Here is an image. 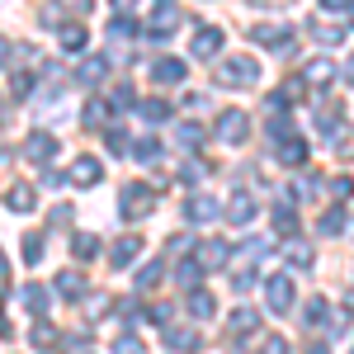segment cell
Segmentation results:
<instances>
[{
	"mask_svg": "<svg viewBox=\"0 0 354 354\" xmlns=\"http://www.w3.org/2000/svg\"><path fill=\"white\" fill-rule=\"evenodd\" d=\"M180 24H185V15L175 10V0H161L156 15H151V24H147V33H151V38H170Z\"/></svg>",
	"mask_w": 354,
	"mask_h": 354,
	"instance_id": "4",
	"label": "cell"
},
{
	"mask_svg": "<svg viewBox=\"0 0 354 354\" xmlns=\"http://www.w3.org/2000/svg\"><path fill=\"white\" fill-rule=\"evenodd\" d=\"M350 19H354V0H350Z\"/></svg>",
	"mask_w": 354,
	"mask_h": 354,
	"instance_id": "56",
	"label": "cell"
},
{
	"mask_svg": "<svg viewBox=\"0 0 354 354\" xmlns=\"http://www.w3.org/2000/svg\"><path fill=\"white\" fill-rule=\"evenodd\" d=\"M255 5H279V0H255Z\"/></svg>",
	"mask_w": 354,
	"mask_h": 354,
	"instance_id": "54",
	"label": "cell"
},
{
	"mask_svg": "<svg viewBox=\"0 0 354 354\" xmlns=\"http://www.w3.org/2000/svg\"><path fill=\"white\" fill-rule=\"evenodd\" d=\"M255 213H260V203H255V198H250L245 189L232 194V203H227V218L236 222V227H250V222H255Z\"/></svg>",
	"mask_w": 354,
	"mask_h": 354,
	"instance_id": "9",
	"label": "cell"
},
{
	"mask_svg": "<svg viewBox=\"0 0 354 354\" xmlns=\"http://www.w3.org/2000/svg\"><path fill=\"white\" fill-rule=\"evenodd\" d=\"M113 354H142V340H133V335H123V340L113 345Z\"/></svg>",
	"mask_w": 354,
	"mask_h": 354,
	"instance_id": "42",
	"label": "cell"
},
{
	"mask_svg": "<svg viewBox=\"0 0 354 354\" xmlns=\"http://www.w3.org/2000/svg\"><path fill=\"white\" fill-rule=\"evenodd\" d=\"M218 137H222V142H232V147H236V142H245V137H250V113L227 109L218 118Z\"/></svg>",
	"mask_w": 354,
	"mask_h": 354,
	"instance_id": "5",
	"label": "cell"
},
{
	"mask_svg": "<svg viewBox=\"0 0 354 354\" xmlns=\"http://www.w3.org/2000/svg\"><path fill=\"white\" fill-rule=\"evenodd\" d=\"M137 255H142V236H123V241L113 245V265H118V270H128Z\"/></svg>",
	"mask_w": 354,
	"mask_h": 354,
	"instance_id": "16",
	"label": "cell"
},
{
	"mask_svg": "<svg viewBox=\"0 0 354 354\" xmlns=\"http://www.w3.org/2000/svg\"><path fill=\"white\" fill-rule=\"evenodd\" d=\"M350 194H354V180H350V175H340V180H330V198H335V203H345Z\"/></svg>",
	"mask_w": 354,
	"mask_h": 354,
	"instance_id": "38",
	"label": "cell"
},
{
	"mask_svg": "<svg viewBox=\"0 0 354 354\" xmlns=\"http://www.w3.org/2000/svg\"><path fill=\"white\" fill-rule=\"evenodd\" d=\"M222 208H218V198L213 194H189V203H185V218L194 222V227H203V222H213Z\"/></svg>",
	"mask_w": 354,
	"mask_h": 354,
	"instance_id": "6",
	"label": "cell"
},
{
	"mask_svg": "<svg viewBox=\"0 0 354 354\" xmlns=\"http://www.w3.org/2000/svg\"><path fill=\"white\" fill-rule=\"evenodd\" d=\"M113 100H118V109H133V104H137L133 85H123V90H118V95H113Z\"/></svg>",
	"mask_w": 354,
	"mask_h": 354,
	"instance_id": "44",
	"label": "cell"
},
{
	"mask_svg": "<svg viewBox=\"0 0 354 354\" xmlns=\"http://www.w3.org/2000/svg\"><path fill=\"white\" fill-rule=\"evenodd\" d=\"M203 128H198V123H180V128H175V147H185V151H194V147H203Z\"/></svg>",
	"mask_w": 354,
	"mask_h": 354,
	"instance_id": "20",
	"label": "cell"
},
{
	"mask_svg": "<svg viewBox=\"0 0 354 354\" xmlns=\"http://www.w3.org/2000/svg\"><path fill=\"white\" fill-rule=\"evenodd\" d=\"M66 5H71V10H90V0H66Z\"/></svg>",
	"mask_w": 354,
	"mask_h": 354,
	"instance_id": "50",
	"label": "cell"
},
{
	"mask_svg": "<svg viewBox=\"0 0 354 354\" xmlns=\"http://www.w3.org/2000/svg\"><path fill=\"white\" fill-rule=\"evenodd\" d=\"M180 180H203V161H189L185 170H180Z\"/></svg>",
	"mask_w": 354,
	"mask_h": 354,
	"instance_id": "46",
	"label": "cell"
},
{
	"mask_svg": "<svg viewBox=\"0 0 354 354\" xmlns=\"http://www.w3.org/2000/svg\"><path fill=\"white\" fill-rule=\"evenodd\" d=\"M345 81H350V85H354V57H350V66H345Z\"/></svg>",
	"mask_w": 354,
	"mask_h": 354,
	"instance_id": "51",
	"label": "cell"
},
{
	"mask_svg": "<svg viewBox=\"0 0 354 354\" xmlns=\"http://www.w3.org/2000/svg\"><path fill=\"white\" fill-rule=\"evenodd\" d=\"M100 123H109V104L104 100H90L85 104V128H100Z\"/></svg>",
	"mask_w": 354,
	"mask_h": 354,
	"instance_id": "34",
	"label": "cell"
},
{
	"mask_svg": "<svg viewBox=\"0 0 354 354\" xmlns=\"http://www.w3.org/2000/svg\"><path fill=\"white\" fill-rule=\"evenodd\" d=\"M71 255H76V260H95V255H100V236H90V232H81V236L71 241Z\"/></svg>",
	"mask_w": 354,
	"mask_h": 354,
	"instance_id": "26",
	"label": "cell"
},
{
	"mask_svg": "<svg viewBox=\"0 0 354 354\" xmlns=\"http://www.w3.org/2000/svg\"><path fill=\"white\" fill-rule=\"evenodd\" d=\"M330 76H335V66L322 62V57H317V62H307V71H302V81H312V85H326Z\"/></svg>",
	"mask_w": 354,
	"mask_h": 354,
	"instance_id": "28",
	"label": "cell"
},
{
	"mask_svg": "<svg viewBox=\"0 0 354 354\" xmlns=\"http://www.w3.org/2000/svg\"><path fill=\"white\" fill-rule=\"evenodd\" d=\"M53 151H57V137L53 133H28L24 137V156H28V161L48 165V161H53Z\"/></svg>",
	"mask_w": 354,
	"mask_h": 354,
	"instance_id": "8",
	"label": "cell"
},
{
	"mask_svg": "<svg viewBox=\"0 0 354 354\" xmlns=\"http://www.w3.org/2000/svg\"><path fill=\"white\" fill-rule=\"evenodd\" d=\"M250 38H255L260 48H274V53L293 48V33H288V28H279V24H260V28H250Z\"/></svg>",
	"mask_w": 354,
	"mask_h": 354,
	"instance_id": "10",
	"label": "cell"
},
{
	"mask_svg": "<svg viewBox=\"0 0 354 354\" xmlns=\"http://www.w3.org/2000/svg\"><path fill=\"white\" fill-rule=\"evenodd\" d=\"M317 133H322V137H330V142H340V137H345V128H340V109H322V113H317Z\"/></svg>",
	"mask_w": 354,
	"mask_h": 354,
	"instance_id": "19",
	"label": "cell"
},
{
	"mask_svg": "<svg viewBox=\"0 0 354 354\" xmlns=\"http://www.w3.org/2000/svg\"><path fill=\"white\" fill-rule=\"evenodd\" d=\"M5 57H10V43H5V38H0V62H5Z\"/></svg>",
	"mask_w": 354,
	"mask_h": 354,
	"instance_id": "53",
	"label": "cell"
},
{
	"mask_svg": "<svg viewBox=\"0 0 354 354\" xmlns=\"http://www.w3.org/2000/svg\"><path fill=\"white\" fill-rule=\"evenodd\" d=\"M109 38H118V43H133V38H137V24H133V19H113V24H109Z\"/></svg>",
	"mask_w": 354,
	"mask_h": 354,
	"instance_id": "37",
	"label": "cell"
},
{
	"mask_svg": "<svg viewBox=\"0 0 354 354\" xmlns=\"http://www.w3.org/2000/svg\"><path fill=\"white\" fill-rule=\"evenodd\" d=\"M274 232H279L283 241H288V236H298V213H293L288 203H279V208H274Z\"/></svg>",
	"mask_w": 354,
	"mask_h": 354,
	"instance_id": "17",
	"label": "cell"
},
{
	"mask_svg": "<svg viewBox=\"0 0 354 354\" xmlns=\"http://www.w3.org/2000/svg\"><path fill=\"white\" fill-rule=\"evenodd\" d=\"M53 340H57V335H53V326H38V330H33V345H38V350H48Z\"/></svg>",
	"mask_w": 354,
	"mask_h": 354,
	"instance_id": "43",
	"label": "cell"
},
{
	"mask_svg": "<svg viewBox=\"0 0 354 354\" xmlns=\"http://www.w3.org/2000/svg\"><path fill=\"white\" fill-rule=\"evenodd\" d=\"M128 156H137V161H161V142H156V137H142V142H137L133 151H128Z\"/></svg>",
	"mask_w": 354,
	"mask_h": 354,
	"instance_id": "32",
	"label": "cell"
},
{
	"mask_svg": "<svg viewBox=\"0 0 354 354\" xmlns=\"http://www.w3.org/2000/svg\"><path fill=\"white\" fill-rule=\"evenodd\" d=\"M322 10H350V0H322Z\"/></svg>",
	"mask_w": 354,
	"mask_h": 354,
	"instance_id": "49",
	"label": "cell"
},
{
	"mask_svg": "<svg viewBox=\"0 0 354 354\" xmlns=\"http://www.w3.org/2000/svg\"><path fill=\"white\" fill-rule=\"evenodd\" d=\"M33 90V76H15V95H28Z\"/></svg>",
	"mask_w": 354,
	"mask_h": 354,
	"instance_id": "48",
	"label": "cell"
},
{
	"mask_svg": "<svg viewBox=\"0 0 354 354\" xmlns=\"http://www.w3.org/2000/svg\"><path fill=\"white\" fill-rule=\"evenodd\" d=\"M279 161L283 165H302L307 161V142H302V137H279Z\"/></svg>",
	"mask_w": 354,
	"mask_h": 354,
	"instance_id": "14",
	"label": "cell"
},
{
	"mask_svg": "<svg viewBox=\"0 0 354 354\" xmlns=\"http://www.w3.org/2000/svg\"><path fill=\"white\" fill-rule=\"evenodd\" d=\"M255 81H260V66L250 57H227L218 66V85H227V90H250Z\"/></svg>",
	"mask_w": 354,
	"mask_h": 354,
	"instance_id": "1",
	"label": "cell"
},
{
	"mask_svg": "<svg viewBox=\"0 0 354 354\" xmlns=\"http://www.w3.org/2000/svg\"><path fill=\"white\" fill-rule=\"evenodd\" d=\"M151 81H156V85H180V81H185V62H175V57H161V62L151 66Z\"/></svg>",
	"mask_w": 354,
	"mask_h": 354,
	"instance_id": "12",
	"label": "cell"
},
{
	"mask_svg": "<svg viewBox=\"0 0 354 354\" xmlns=\"http://www.w3.org/2000/svg\"><path fill=\"white\" fill-rule=\"evenodd\" d=\"M288 260H293L298 270H312V245L302 241V236H288Z\"/></svg>",
	"mask_w": 354,
	"mask_h": 354,
	"instance_id": "24",
	"label": "cell"
},
{
	"mask_svg": "<svg viewBox=\"0 0 354 354\" xmlns=\"http://www.w3.org/2000/svg\"><path fill=\"white\" fill-rule=\"evenodd\" d=\"M113 5H118V10H133V5H137V0H113Z\"/></svg>",
	"mask_w": 354,
	"mask_h": 354,
	"instance_id": "52",
	"label": "cell"
},
{
	"mask_svg": "<svg viewBox=\"0 0 354 354\" xmlns=\"http://www.w3.org/2000/svg\"><path fill=\"white\" fill-rule=\"evenodd\" d=\"M265 298H270V312H288V307L298 302V288H293V279H288V274H270Z\"/></svg>",
	"mask_w": 354,
	"mask_h": 354,
	"instance_id": "3",
	"label": "cell"
},
{
	"mask_svg": "<svg viewBox=\"0 0 354 354\" xmlns=\"http://www.w3.org/2000/svg\"><path fill=\"white\" fill-rule=\"evenodd\" d=\"M250 330H260V312H250V307L232 312V335H250Z\"/></svg>",
	"mask_w": 354,
	"mask_h": 354,
	"instance_id": "22",
	"label": "cell"
},
{
	"mask_svg": "<svg viewBox=\"0 0 354 354\" xmlns=\"http://www.w3.org/2000/svg\"><path fill=\"white\" fill-rule=\"evenodd\" d=\"M260 354H288V340L283 335H265L260 340Z\"/></svg>",
	"mask_w": 354,
	"mask_h": 354,
	"instance_id": "39",
	"label": "cell"
},
{
	"mask_svg": "<svg viewBox=\"0 0 354 354\" xmlns=\"http://www.w3.org/2000/svg\"><path fill=\"white\" fill-rule=\"evenodd\" d=\"M57 38H62V48H66V53H81V48H85V28L81 24H62Z\"/></svg>",
	"mask_w": 354,
	"mask_h": 354,
	"instance_id": "30",
	"label": "cell"
},
{
	"mask_svg": "<svg viewBox=\"0 0 354 354\" xmlns=\"http://www.w3.org/2000/svg\"><path fill=\"white\" fill-rule=\"evenodd\" d=\"M317 33H322V48H335V43H340V38H345V33H340V28H317Z\"/></svg>",
	"mask_w": 354,
	"mask_h": 354,
	"instance_id": "45",
	"label": "cell"
},
{
	"mask_svg": "<svg viewBox=\"0 0 354 354\" xmlns=\"http://www.w3.org/2000/svg\"><path fill=\"white\" fill-rule=\"evenodd\" d=\"M175 279H180L185 288H198V279H203V265H198V260H185V265L175 270Z\"/></svg>",
	"mask_w": 354,
	"mask_h": 354,
	"instance_id": "33",
	"label": "cell"
},
{
	"mask_svg": "<svg viewBox=\"0 0 354 354\" xmlns=\"http://www.w3.org/2000/svg\"><path fill=\"white\" fill-rule=\"evenodd\" d=\"M161 279H165V265H147V270H137V288L147 293V288H156Z\"/></svg>",
	"mask_w": 354,
	"mask_h": 354,
	"instance_id": "35",
	"label": "cell"
},
{
	"mask_svg": "<svg viewBox=\"0 0 354 354\" xmlns=\"http://www.w3.org/2000/svg\"><path fill=\"white\" fill-rule=\"evenodd\" d=\"M142 118H147V123H165V118H170V104H165V100H147V104H142Z\"/></svg>",
	"mask_w": 354,
	"mask_h": 354,
	"instance_id": "36",
	"label": "cell"
},
{
	"mask_svg": "<svg viewBox=\"0 0 354 354\" xmlns=\"http://www.w3.org/2000/svg\"><path fill=\"white\" fill-rule=\"evenodd\" d=\"M317 232H322V236H340V232H345V213H340V208H322Z\"/></svg>",
	"mask_w": 354,
	"mask_h": 354,
	"instance_id": "18",
	"label": "cell"
},
{
	"mask_svg": "<svg viewBox=\"0 0 354 354\" xmlns=\"http://www.w3.org/2000/svg\"><path fill=\"white\" fill-rule=\"evenodd\" d=\"M189 53L198 57V62H213V57L222 53V28H198L189 43Z\"/></svg>",
	"mask_w": 354,
	"mask_h": 354,
	"instance_id": "7",
	"label": "cell"
},
{
	"mask_svg": "<svg viewBox=\"0 0 354 354\" xmlns=\"http://www.w3.org/2000/svg\"><path fill=\"white\" fill-rule=\"evenodd\" d=\"M104 76H109V62H104V57H90V62L81 66V76H76V81H81V85H100Z\"/></svg>",
	"mask_w": 354,
	"mask_h": 354,
	"instance_id": "21",
	"label": "cell"
},
{
	"mask_svg": "<svg viewBox=\"0 0 354 354\" xmlns=\"http://www.w3.org/2000/svg\"><path fill=\"white\" fill-rule=\"evenodd\" d=\"M100 175H104V165L95 161V156H76L71 170H66V180H71V185H100Z\"/></svg>",
	"mask_w": 354,
	"mask_h": 354,
	"instance_id": "11",
	"label": "cell"
},
{
	"mask_svg": "<svg viewBox=\"0 0 354 354\" xmlns=\"http://www.w3.org/2000/svg\"><path fill=\"white\" fill-rule=\"evenodd\" d=\"M5 208H10V213H33V208H38V194L28 189V185H19V189L5 194Z\"/></svg>",
	"mask_w": 354,
	"mask_h": 354,
	"instance_id": "15",
	"label": "cell"
},
{
	"mask_svg": "<svg viewBox=\"0 0 354 354\" xmlns=\"http://www.w3.org/2000/svg\"><path fill=\"white\" fill-rule=\"evenodd\" d=\"M189 317H194V322H208V317H213V298L194 288V293H189Z\"/></svg>",
	"mask_w": 354,
	"mask_h": 354,
	"instance_id": "31",
	"label": "cell"
},
{
	"mask_svg": "<svg viewBox=\"0 0 354 354\" xmlns=\"http://www.w3.org/2000/svg\"><path fill=\"white\" fill-rule=\"evenodd\" d=\"M24 307L33 312V317H43V312H48V288H43V283H28L24 288Z\"/></svg>",
	"mask_w": 354,
	"mask_h": 354,
	"instance_id": "23",
	"label": "cell"
},
{
	"mask_svg": "<svg viewBox=\"0 0 354 354\" xmlns=\"http://www.w3.org/2000/svg\"><path fill=\"white\" fill-rule=\"evenodd\" d=\"M326 317H330V302L326 298H312L307 307H302V322H307V326H322Z\"/></svg>",
	"mask_w": 354,
	"mask_h": 354,
	"instance_id": "27",
	"label": "cell"
},
{
	"mask_svg": "<svg viewBox=\"0 0 354 354\" xmlns=\"http://www.w3.org/2000/svg\"><path fill=\"white\" fill-rule=\"evenodd\" d=\"M38 255H43V236H24V260L38 265Z\"/></svg>",
	"mask_w": 354,
	"mask_h": 354,
	"instance_id": "40",
	"label": "cell"
},
{
	"mask_svg": "<svg viewBox=\"0 0 354 354\" xmlns=\"http://www.w3.org/2000/svg\"><path fill=\"white\" fill-rule=\"evenodd\" d=\"M151 208H156V194L147 189V185H128V189H123V198H118V213H123L128 222H133V218H147Z\"/></svg>",
	"mask_w": 354,
	"mask_h": 354,
	"instance_id": "2",
	"label": "cell"
},
{
	"mask_svg": "<svg viewBox=\"0 0 354 354\" xmlns=\"http://www.w3.org/2000/svg\"><path fill=\"white\" fill-rule=\"evenodd\" d=\"M57 293L62 298H85V279L81 274H57Z\"/></svg>",
	"mask_w": 354,
	"mask_h": 354,
	"instance_id": "25",
	"label": "cell"
},
{
	"mask_svg": "<svg viewBox=\"0 0 354 354\" xmlns=\"http://www.w3.org/2000/svg\"><path fill=\"white\" fill-rule=\"evenodd\" d=\"M165 345H170V350H180V354H194V350H198V335H194V330H170V335H165Z\"/></svg>",
	"mask_w": 354,
	"mask_h": 354,
	"instance_id": "29",
	"label": "cell"
},
{
	"mask_svg": "<svg viewBox=\"0 0 354 354\" xmlns=\"http://www.w3.org/2000/svg\"><path fill=\"white\" fill-rule=\"evenodd\" d=\"M265 250H270V241H245V255H250V260H260Z\"/></svg>",
	"mask_w": 354,
	"mask_h": 354,
	"instance_id": "47",
	"label": "cell"
},
{
	"mask_svg": "<svg viewBox=\"0 0 354 354\" xmlns=\"http://www.w3.org/2000/svg\"><path fill=\"white\" fill-rule=\"evenodd\" d=\"M227 260H232V245L227 241H203V250H198V265L203 270H222Z\"/></svg>",
	"mask_w": 354,
	"mask_h": 354,
	"instance_id": "13",
	"label": "cell"
},
{
	"mask_svg": "<svg viewBox=\"0 0 354 354\" xmlns=\"http://www.w3.org/2000/svg\"><path fill=\"white\" fill-rule=\"evenodd\" d=\"M109 147L118 156H128V133H123V128H109Z\"/></svg>",
	"mask_w": 354,
	"mask_h": 354,
	"instance_id": "41",
	"label": "cell"
},
{
	"mask_svg": "<svg viewBox=\"0 0 354 354\" xmlns=\"http://www.w3.org/2000/svg\"><path fill=\"white\" fill-rule=\"evenodd\" d=\"M0 279H5V260H0Z\"/></svg>",
	"mask_w": 354,
	"mask_h": 354,
	"instance_id": "55",
	"label": "cell"
}]
</instances>
